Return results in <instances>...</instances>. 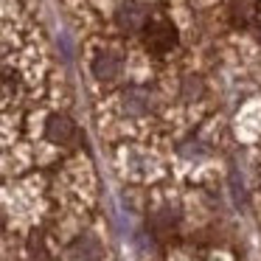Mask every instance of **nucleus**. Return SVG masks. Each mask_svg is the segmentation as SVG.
<instances>
[{"label":"nucleus","instance_id":"20e7f679","mask_svg":"<svg viewBox=\"0 0 261 261\" xmlns=\"http://www.w3.org/2000/svg\"><path fill=\"white\" fill-rule=\"evenodd\" d=\"M48 138H51L54 143H73V138H76V126H73V121L68 118V115H54V118H48Z\"/></svg>","mask_w":261,"mask_h":261},{"label":"nucleus","instance_id":"423d86ee","mask_svg":"<svg viewBox=\"0 0 261 261\" xmlns=\"http://www.w3.org/2000/svg\"><path fill=\"white\" fill-rule=\"evenodd\" d=\"M152 107V96H149V90H143V87H129V90L124 93V110L132 115H141L146 113V110Z\"/></svg>","mask_w":261,"mask_h":261},{"label":"nucleus","instance_id":"39448f33","mask_svg":"<svg viewBox=\"0 0 261 261\" xmlns=\"http://www.w3.org/2000/svg\"><path fill=\"white\" fill-rule=\"evenodd\" d=\"M93 73L98 76V79H115V76L121 73V59L115 57L113 51H101L96 59H93Z\"/></svg>","mask_w":261,"mask_h":261},{"label":"nucleus","instance_id":"f257e3e1","mask_svg":"<svg viewBox=\"0 0 261 261\" xmlns=\"http://www.w3.org/2000/svg\"><path fill=\"white\" fill-rule=\"evenodd\" d=\"M143 37H146V48L152 54H169L171 48L177 45V31L169 20H149V25L143 29Z\"/></svg>","mask_w":261,"mask_h":261},{"label":"nucleus","instance_id":"f03ea898","mask_svg":"<svg viewBox=\"0 0 261 261\" xmlns=\"http://www.w3.org/2000/svg\"><path fill=\"white\" fill-rule=\"evenodd\" d=\"M115 23H118L121 31H126V34H135V31H143L149 25V14L146 9L141 6V3H124V6L118 9V14H115Z\"/></svg>","mask_w":261,"mask_h":261},{"label":"nucleus","instance_id":"7ed1b4c3","mask_svg":"<svg viewBox=\"0 0 261 261\" xmlns=\"http://www.w3.org/2000/svg\"><path fill=\"white\" fill-rule=\"evenodd\" d=\"M70 261H98L101 258V244L93 236H79L68 250Z\"/></svg>","mask_w":261,"mask_h":261}]
</instances>
